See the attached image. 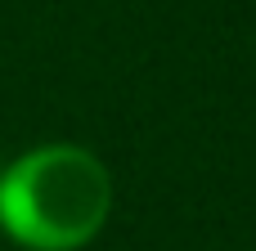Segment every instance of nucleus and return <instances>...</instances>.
<instances>
[{"instance_id":"nucleus-1","label":"nucleus","mask_w":256,"mask_h":251,"mask_svg":"<svg viewBox=\"0 0 256 251\" xmlns=\"http://www.w3.org/2000/svg\"><path fill=\"white\" fill-rule=\"evenodd\" d=\"M112 202V171L86 144H36L0 166V234L22 251L90 247Z\"/></svg>"},{"instance_id":"nucleus-2","label":"nucleus","mask_w":256,"mask_h":251,"mask_svg":"<svg viewBox=\"0 0 256 251\" xmlns=\"http://www.w3.org/2000/svg\"><path fill=\"white\" fill-rule=\"evenodd\" d=\"M0 166H4V162H0Z\"/></svg>"}]
</instances>
